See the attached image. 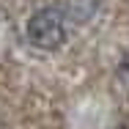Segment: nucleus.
Listing matches in <instances>:
<instances>
[{
    "label": "nucleus",
    "mask_w": 129,
    "mask_h": 129,
    "mask_svg": "<svg viewBox=\"0 0 129 129\" xmlns=\"http://www.w3.org/2000/svg\"><path fill=\"white\" fill-rule=\"evenodd\" d=\"M66 14L60 6H44L27 19V41L36 50H58L66 41Z\"/></svg>",
    "instance_id": "nucleus-1"
},
{
    "label": "nucleus",
    "mask_w": 129,
    "mask_h": 129,
    "mask_svg": "<svg viewBox=\"0 0 129 129\" xmlns=\"http://www.w3.org/2000/svg\"><path fill=\"white\" fill-rule=\"evenodd\" d=\"M96 6H99V0H66V6H60V8H63L66 19L72 17V19H77V22H85V19L93 17Z\"/></svg>",
    "instance_id": "nucleus-2"
},
{
    "label": "nucleus",
    "mask_w": 129,
    "mask_h": 129,
    "mask_svg": "<svg viewBox=\"0 0 129 129\" xmlns=\"http://www.w3.org/2000/svg\"><path fill=\"white\" fill-rule=\"evenodd\" d=\"M118 80H121V85L129 91V55L121 60V66H118Z\"/></svg>",
    "instance_id": "nucleus-3"
}]
</instances>
